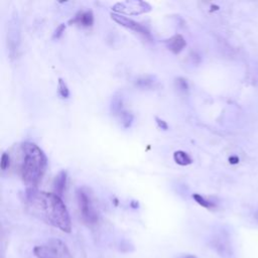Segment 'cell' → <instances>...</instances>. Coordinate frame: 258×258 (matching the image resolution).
Returning <instances> with one entry per match:
<instances>
[{
    "mask_svg": "<svg viewBox=\"0 0 258 258\" xmlns=\"http://www.w3.org/2000/svg\"><path fill=\"white\" fill-rule=\"evenodd\" d=\"M136 86L141 89H152L156 88L158 81L152 76H143L136 80Z\"/></svg>",
    "mask_w": 258,
    "mask_h": 258,
    "instance_id": "12",
    "label": "cell"
},
{
    "mask_svg": "<svg viewBox=\"0 0 258 258\" xmlns=\"http://www.w3.org/2000/svg\"><path fill=\"white\" fill-rule=\"evenodd\" d=\"M33 253L37 258H71L68 247L59 239H50L45 244L36 246Z\"/></svg>",
    "mask_w": 258,
    "mask_h": 258,
    "instance_id": "3",
    "label": "cell"
},
{
    "mask_svg": "<svg viewBox=\"0 0 258 258\" xmlns=\"http://www.w3.org/2000/svg\"><path fill=\"white\" fill-rule=\"evenodd\" d=\"M119 118L125 128H129L133 122V115L126 110L119 116Z\"/></svg>",
    "mask_w": 258,
    "mask_h": 258,
    "instance_id": "17",
    "label": "cell"
},
{
    "mask_svg": "<svg viewBox=\"0 0 258 258\" xmlns=\"http://www.w3.org/2000/svg\"><path fill=\"white\" fill-rule=\"evenodd\" d=\"M156 121H157L158 126L161 129H163V130H168L169 129V125H168V123L165 120H163V119H161L159 117H156Z\"/></svg>",
    "mask_w": 258,
    "mask_h": 258,
    "instance_id": "21",
    "label": "cell"
},
{
    "mask_svg": "<svg viewBox=\"0 0 258 258\" xmlns=\"http://www.w3.org/2000/svg\"><path fill=\"white\" fill-rule=\"evenodd\" d=\"M184 258H197L195 255H187L186 257H184Z\"/></svg>",
    "mask_w": 258,
    "mask_h": 258,
    "instance_id": "23",
    "label": "cell"
},
{
    "mask_svg": "<svg viewBox=\"0 0 258 258\" xmlns=\"http://www.w3.org/2000/svg\"><path fill=\"white\" fill-rule=\"evenodd\" d=\"M111 110L113 112L114 115L120 116L125 109L123 108V102H122V98L120 97H114L111 103Z\"/></svg>",
    "mask_w": 258,
    "mask_h": 258,
    "instance_id": "14",
    "label": "cell"
},
{
    "mask_svg": "<svg viewBox=\"0 0 258 258\" xmlns=\"http://www.w3.org/2000/svg\"><path fill=\"white\" fill-rule=\"evenodd\" d=\"M66 186H67V173L65 171H62L58 174V176L54 181L55 194L62 197L66 190Z\"/></svg>",
    "mask_w": 258,
    "mask_h": 258,
    "instance_id": "11",
    "label": "cell"
},
{
    "mask_svg": "<svg viewBox=\"0 0 258 258\" xmlns=\"http://www.w3.org/2000/svg\"><path fill=\"white\" fill-rule=\"evenodd\" d=\"M176 84H177V87L179 88V90L183 91V92H188L189 90V84L187 82L186 79L184 78H178L176 80Z\"/></svg>",
    "mask_w": 258,
    "mask_h": 258,
    "instance_id": "19",
    "label": "cell"
},
{
    "mask_svg": "<svg viewBox=\"0 0 258 258\" xmlns=\"http://www.w3.org/2000/svg\"><path fill=\"white\" fill-rule=\"evenodd\" d=\"M65 29H66V25L65 24H60L54 32V38H57V39L60 38L62 36L63 32L65 31Z\"/></svg>",
    "mask_w": 258,
    "mask_h": 258,
    "instance_id": "20",
    "label": "cell"
},
{
    "mask_svg": "<svg viewBox=\"0 0 258 258\" xmlns=\"http://www.w3.org/2000/svg\"><path fill=\"white\" fill-rule=\"evenodd\" d=\"M167 43H168L169 49L173 51L174 54H180L184 49V47L187 45L186 39L181 34H176L172 36L170 39H168Z\"/></svg>",
    "mask_w": 258,
    "mask_h": 258,
    "instance_id": "10",
    "label": "cell"
},
{
    "mask_svg": "<svg viewBox=\"0 0 258 258\" xmlns=\"http://www.w3.org/2000/svg\"><path fill=\"white\" fill-rule=\"evenodd\" d=\"M77 199L83 219L89 224L96 223L98 221V215L94 209L90 195L84 189H80L77 192Z\"/></svg>",
    "mask_w": 258,
    "mask_h": 258,
    "instance_id": "4",
    "label": "cell"
},
{
    "mask_svg": "<svg viewBox=\"0 0 258 258\" xmlns=\"http://www.w3.org/2000/svg\"><path fill=\"white\" fill-rule=\"evenodd\" d=\"M193 199H194L200 206H202V207H204V208H206V209H213V208L216 207L215 203H213V202H211V201H209V200H207V199H205L203 196H201V195H199V194H194V195H193Z\"/></svg>",
    "mask_w": 258,
    "mask_h": 258,
    "instance_id": "15",
    "label": "cell"
},
{
    "mask_svg": "<svg viewBox=\"0 0 258 258\" xmlns=\"http://www.w3.org/2000/svg\"><path fill=\"white\" fill-rule=\"evenodd\" d=\"M70 23L78 24L83 27H89L94 23V15L92 11H81L76 14L72 20H70Z\"/></svg>",
    "mask_w": 258,
    "mask_h": 258,
    "instance_id": "9",
    "label": "cell"
},
{
    "mask_svg": "<svg viewBox=\"0 0 258 258\" xmlns=\"http://www.w3.org/2000/svg\"><path fill=\"white\" fill-rule=\"evenodd\" d=\"M212 247L216 250V252L225 258H230L233 255L232 246L227 237L223 235H218L212 240Z\"/></svg>",
    "mask_w": 258,
    "mask_h": 258,
    "instance_id": "8",
    "label": "cell"
},
{
    "mask_svg": "<svg viewBox=\"0 0 258 258\" xmlns=\"http://www.w3.org/2000/svg\"><path fill=\"white\" fill-rule=\"evenodd\" d=\"M111 18L117 22L118 24L128 28V29H131L141 35H143L145 38L151 40L152 37L150 35V32L148 31V29L146 27H144L143 25H141L140 23L134 21L133 19H130L124 15H121V14H118V13H111Z\"/></svg>",
    "mask_w": 258,
    "mask_h": 258,
    "instance_id": "7",
    "label": "cell"
},
{
    "mask_svg": "<svg viewBox=\"0 0 258 258\" xmlns=\"http://www.w3.org/2000/svg\"><path fill=\"white\" fill-rule=\"evenodd\" d=\"M10 167V157L7 152H3L1 156V162H0V168L2 171H6Z\"/></svg>",
    "mask_w": 258,
    "mask_h": 258,
    "instance_id": "18",
    "label": "cell"
},
{
    "mask_svg": "<svg viewBox=\"0 0 258 258\" xmlns=\"http://www.w3.org/2000/svg\"><path fill=\"white\" fill-rule=\"evenodd\" d=\"M20 44V25L17 16L12 17L8 24L7 31V45L9 55L11 58H14L17 55V50Z\"/></svg>",
    "mask_w": 258,
    "mask_h": 258,
    "instance_id": "6",
    "label": "cell"
},
{
    "mask_svg": "<svg viewBox=\"0 0 258 258\" xmlns=\"http://www.w3.org/2000/svg\"><path fill=\"white\" fill-rule=\"evenodd\" d=\"M174 160L178 165H180L182 167L189 166L193 163L192 158L189 156L187 152H185L183 150H178L174 153Z\"/></svg>",
    "mask_w": 258,
    "mask_h": 258,
    "instance_id": "13",
    "label": "cell"
},
{
    "mask_svg": "<svg viewBox=\"0 0 258 258\" xmlns=\"http://www.w3.org/2000/svg\"><path fill=\"white\" fill-rule=\"evenodd\" d=\"M25 203L31 213L63 232L72 231V222L62 198L55 193L25 191Z\"/></svg>",
    "mask_w": 258,
    "mask_h": 258,
    "instance_id": "1",
    "label": "cell"
},
{
    "mask_svg": "<svg viewBox=\"0 0 258 258\" xmlns=\"http://www.w3.org/2000/svg\"><path fill=\"white\" fill-rule=\"evenodd\" d=\"M229 162H230V164H232V165H234V164H238L239 159H238V158H236V157H231V158L229 159Z\"/></svg>",
    "mask_w": 258,
    "mask_h": 258,
    "instance_id": "22",
    "label": "cell"
},
{
    "mask_svg": "<svg viewBox=\"0 0 258 258\" xmlns=\"http://www.w3.org/2000/svg\"><path fill=\"white\" fill-rule=\"evenodd\" d=\"M20 175L26 190H36L47 166V159L43 151L32 142L20 145Z\"/></svg>",
    "mask_w": 258,
    "mask_h": 258,
    "instance_id": "2",
    "label": "cell"
},
{
    "mask_svg": "<svg viewBox=\"0 0 258 258\" xmlns=\"http://www.w3.org/2000/svg\"><path fill=\"white\" fill-rule=\"evenodd\" d=\"M114 13L118 14H140L144 12H148L151 10V6L147 2L143 1H125V2H119L116 3L112 7Z\"/></svg>",
    "mask_w": 258,
    "mask_h": 258,
    "instance_id": "5",
    "label": "cell"
},
{
    "mask_svg": "<svg viewBox=\"0 0 258 258\" xmlns=\"http://www.w3.org/2000/svg\"><path fill=\"white\" fill-rule=\"evenodd\" d=\"M58 91H59V94L62 98L64 99H67L69 98L70 96V91H69V88L66 84V82L63 80V79H59V84H58Z\"/></svg>",
    "mask_w": 258,
    "mask_h": 258,
    "instance_id": "16",
    "label": "cell"
}]
</instances>
